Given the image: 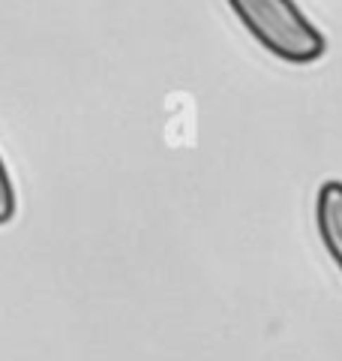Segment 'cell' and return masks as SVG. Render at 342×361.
I'll return each instance as SVG.
<instances>
[{
  "mask_svg": "<svg viewBox=\"0 0 342 361\" xmlns=\"http://www.w3.org/2000/svg\"><path fill=\"white\" fill-rule=\"evenodd\" d=\"M228 6L249 37L285 63H312L327 51L322 30L294 0H228Z\"/></svg>",
  "mask_w": 342,
  "mask_h": 361,
  "instance_id": "cell-1",
  "label": "cell"
},
{
  "mask_svg": "<svg viewBox=\"0 0 342 361\" xmlns=\"http://www.w3.org/2000/svg\"><path fill=\"white\" fill-rule=\"evenodd\" d=\"M315 226L324 250L342 274V180H327L315 199Z\"/></svg>",
  "mask_w": 342,
  "mask_h": 361,
  "instance_id": "cell-2",
  "label": "cell"
},
{
  "mask_svg": "<svg viewBox=\"0 0 342 361\" xmlns=\"http://www.w3.org/2000/svg\"><path fill=\"white\" fill-rule=\"evenodd\" d=\"M15 208H18L15 187H13V180H9V172H6L4 160H0V226H6L9 220L15 217Z\"/></svg>",
  "mask_w": 342,
  "mask_h": 361,
  "instance_id": "cell-3",
  "label": "cell"
}]
</instances>
